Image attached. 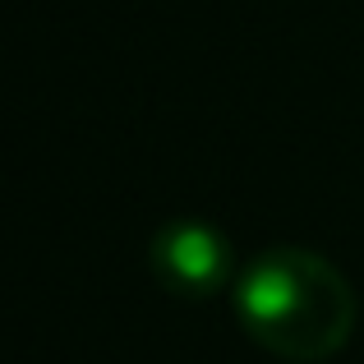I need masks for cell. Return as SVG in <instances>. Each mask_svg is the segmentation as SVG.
Wrapping results in <instances>:
<instances>
[{
    "instance_id": "obj_1",
    "label": "cell",
    "mask_w": 364,
    "mask_h": 364,
    "mask_svg": "<svg viewBox=\"0 0 364 364\" xmlns=\"http://www.w3.org/2000/svg\"><path fill=\"white\" fill-rule=\"evenodd\" d=\"M245 332L277 360H332L355 332V291L314 249H267L235 282Z\"/></svg>"
},
{
    "instance_id": "obj_2",
    "label": "cell",
    "mask_w": 364,
    "mask_h": 364,
    "mask_svg": "<svg viewBox=\"0 0 364 364\" xmlns=\"http://www.w3.org/2000/svg\"><path fill=\"white\" fill-rule=\"evenodd\" d=\"M148 263L176 295H217L231 277V245L203 222H171L152 235Z\"/></svg>"
}]
</instances>
